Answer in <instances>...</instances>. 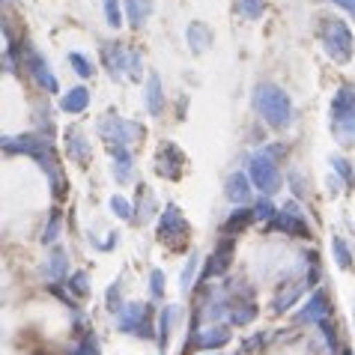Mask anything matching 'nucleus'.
<instances>
[{
    "label": "nucleus",
    "mask_w": 355,
    "mask_h": 355,
    "mask_svg": "<svg viewBox=\"0 0 355 355\" xmlns=\"http://www.w3.org/2000/svg\"><path fill=\"white\" fill-rule=\"evenodd\" d=\"M3 153L6 155H33V159L45 167V173H48V180H51V191L54 197H63L66 194V176H60V167H57V155L51 150V141L42 135H6L3 137Z\"/></svg>",
    "instance_id": "f257e3e1"
},
{
    "label": "nucleus",
    "mask_w": 355,
    "mask_h": 355,
    "mask_svg": "<svg viewBox=\"0 0 355 355\" xmlns=\"http://www.w3.org/2000/svg\"><path fill=\"white\" fill-rule=\"evenodd\" d=\"M254 107L272 129H287L293 123V102L290 96L275 84H260L254 90Z\"/></svg>",
    "instance_id": "f03ea898"
},
{
    "label": "nucleus",
    "mask_w": 355,
    "mask_h": 355,
    "mask_svg": "<svg viewBox=\"0 0 355 355\" xmlns=\"http://www.w3.org/2000/svg\"><path fill=\"white\" fill-rule=\"evenodd\" d=\"M331 135L343 146L355 144V87L343 84L331 98Z\"/></svg>",
    "instance_id": "7ed1b4c3"
},
{
    "label": "nucleus",
    "mask_w": 355,
    "mask_h": 355,
    "mask_svg": "<svg viewBox=\"0 0 355 355\" xmlns=\"http://www.w3.org/2000/svg\"><path fill=\"white\" fill-rule=\"evenodd\" d=\"M320 39H322L325 54H329L334 63H338V66H349L352 54H355V36H352L347 21H340V18H325L322 31H320Z\"/></svg>",
    "instance_id": "20e7f679"
},
{
    "label": "nucleus",
    "mask_w": 355,
    "mask_h": 355,
    "mask_svg": "<svg viewBox=\"0 0 355 355\" xmlns=\"http://www.w3.org/2000/svg\"><path fill=\"white\" fill-rule=\"evenodd\" d=\"M96 132L107 146H132L144 137V125L135 120H123L116 114H102L96 123Z\"/></svg>",
    "instance_id": "39448f33"
},
{
    "label": "nucleus",
    "mask_w": 355,
    "mask_h": 355,
    "mask_svg": "<svg viewBox=\"0 0 355 355\" xmlns=\"http://www.w3.org/2000/svg\"><path fill=\"white\" fill-rule=\"evenodd\" d=\"M105 66H107V72L114 78H120V81H125V78L137 81V78H141V54L129 45L114 42L111 48H105Z\"/></svg>",
    "instance_id": "423d86ee"
},
{
    "label": "nucleus",
    "mask_w": 355,
    "mask_h": 355,
    "mask_svg": "<svg viewBox=\"0 0 355 355\" xmlns=\"http://www.w3.org/2000/svg\"><path fill=\"white\" fill-rule=\"evenodd\" d=\"M116 322H120V331L135 334V338L150 340L153 338V308L144 302H125V308L116 313Z\"/></svg>",
    "instance_id": "0eeeda50"
},
{
    "label": "nucleus",
    "mask_w": 355,
    "mask_h": 355,
    "mask_svg": "<svg viewBox=\"0 0 355 355\" xmlns=\"http://www.w3.org/2000/svg\"><path fill=\"white\" fill-rule=\"evenodd\" d=\"M248 180L254 182V189H260L263 194H275L281 189V171L272 162L269 153H257L248 162Z\"/></svg>",
    "instance_id": "6e6552de"
},
{
    "label": "nucleus",
    "mask_w": 355,
    "mask_h": 355,
    "mask_svg": "<svg viewBox=\"0 0 355 355\" xmlns=\"http://www.w3.org/2000/svg\"><path fill=\"white\" fill-rule=\"evenodd\" d=\"M185 233H189V221H185V215L180 206H167L159 218V239L164 245H180L185 242Z\"/></svg>",
    "instance_id": "1a4fd4ad"
},
{
    "label": "nucleus",
    "mask_w": 355,
    "mask_h": 355,
    "mask_svg": "<svg viewBox=\"0 0 355 355\" xmlns=\"http://www.w3.org/2000/svg\"><path fill=\"white\" fill-rule=\"evenodd\" d=\"M185 167V153L176 144H162L159 153H155V173L164 176V180H180Z\"/></svg>",
    "instance_id": "9d476101"
},
{
    "label": "nucleus",
    "mask_w": 355,
    "mask_h": 355,
    "mask_svg": "<svg viewBox=\"0 0 355 355\" xmlns=\"http://www.w3.org/2000/svg\"><path fill=\"white\" fill-rule=\"evenodd\" d=\"M230 260H233V239L227 236V239H221L218 245H215V251H212V257L206 260L203 266V272H200V281H212V278H218V275H224L227 269H230Z\"/></svg>",
    "instance_id": "9b49d317"
},
{
    "label": "nucleus",
    "mask_w": 355,
    "mask_h": 355,
    "mask_svg": "<svg viewBox=\"0 0 355 355\" xmlns=\"http://www.w3.org/2000/svg\"><path fill=\"white\" fill-rule=\"evenodd\" d=\"M272 227H275V230H281V233H287V236H304V239L311 236V227H308V221H304L302 215H299L295 203H287V209L275 215Z\"/></svg>",
    "instance_id": "f8f14e48"
},
{
    "label": "nucleus",
    "mask_w": 355,
    "mask_h": 355,
    "mask_svg": "<svg viewBox=\"0 0 355 355\" xmlns=\"http://www.w3.org/2000/svg\"><path fill=\"white\" fill-rule=\"evenodd\" d=\"M325 317H329V295H325V290H317L308 299V304L293 317V322L295 325H311V322H325Z\"/></svg>",
    "instance_id": "ddd939ff"
},
{
    "label": "nucleus",
    "mask_w": 355,
    "mask_h": 355,
    "mask_svg": "<svg viewBox=\"0 0 355 355\" xmlns=\"http://www.w3.org/2000/svg\"><path fill=\"white\" fill-rule=\"evenodd\" d=\"M224 343H230V329L227 325H206V329H194L191 347L200 349H218Z\"/></svg>",
    "instance_id": "4468645a"
},
{
    "label": "nucleus",
    "mask_w": 355,
    "mask_h": 355,
    "mask_svg": "<svg viewBox=\"0 0 355 355\" xmlns=\"http://www.w3.org/2000/svg\"><path fill=\"white\" fill-rule=\"evenodd\" d=\"M66 153H69V159L78 164H90V144H87V137H81L78 129L66 135Z\"/></svg>",
    "instance_id": "2eb2a0df"
},
{
    "label": "nucleus",
    "mask_w": 355,
    "mask_h": 355,
    "mask_svg": "<svg viewBox=\"0 0 355 355\" xmlns=\"http://www.w3.org/2000/svg\"><path fill=\"white\" fill-rule=\"evenodd\" d=\"M90 105V90L87 87H72L63 98H60V111L63 114H81Z\"/></svg>",
    "instance_id": "dca6fc26"
},
{
    "label": "nucleus",
    "mask_w": 355,
    "mask_h": 355,
    "mask_svg": "<svg viewBox=\"0 0 355 355\" xmlns=\"http://www.w3.org/2000/svg\"><path fill=\"white\" fill-rule=\"evenodd\" d=\"M111 150V159H114V173H116V180L120 182H129L132 180V153H129V146H107Z\"/></svg>",
    "instance_id": "f3484780"
},
{
    "label": "nucleus",
    "mask_w": 355,
    "mask_h": 355,
    "mask_svg": "<svg viewBox=\"0 0 355 355\" xmlns=\"http://www.w3.org/2000/svg\"><path fill=\"white\" fill-rule=\"evenodd\" d=\"M185 36H189V45H191L194 54H203L206 48L212 45V31L203 21H191L189 31H185Z\"/></svg>",
    "instance_id": "a211bd4d"
},
{
    "label": "nucleus",
    "mask_w": 355,
    "mask_h": 355,
    "mask_svg": "<svg viewBox=\"0 0 355 355\" xmlns=\"http://www.w3.org/2000/svg\"><path fill=\"white\" fill-rule=\"evenodd\" d=\"M31 72H33V78L39 81V87H42V90L57 93V78L51 75V69H48V63L42 60V57L33 54V51H31Z\"/></svg>",
    "instance_id": "6ab92c4d"
},
{
    "label": "nucleus",
    "mask_w": 355,
    "mask_h": 355,
    "mask_svg": "<svg viewBox=\"0 0 355 355\" xmlns=\"http://www.w3.org/2000/svg\"><path fill=\"white\" fill-rule=\"evenodd\" d=\"M251 180L245 173H233L230 180H227V200H233V203H245L251 197Z\"/></svg>",
    "instance_id": "aec40b11"
},
{
    "label": "nucleus",
    "mask_w": 355,
    "mask_h": 355,
    "mask_svg": "<svg viewBox=\"0 0 355 355\" xmlns=\"http://www.w3.org/2000/svg\"><path fill=\"white\" fill-rule=\"evenodd\" d=\"M146 107H150V114L159 116L162 107H164V93H162V78L159 75H150L146 78Z\"/></svg>",
    "instance_id": "412c9836"
},
{
    "label": "nucleus",
    "mask_w": 355,
    "mask_h": 355,
    "mask_svg": "<svg viewBox=\"0 0 355 355\" xmlns=\"http://www.w3.org/2000/svg\"><path fill=\"white\" fill-rule=\"evenodd\" d=\"M153 12V0H125V15L132 27H144V21Z\"/></svg>",
    "instance_id": "4be33fe9"
},
{
    "label": "nucleus",
    "mask_w": 355,
    "mask_h": 355,
    "mask_svg": "<svg viewBox=\"0 0 355 355\" xmlns=\"http://www.w3.org/2000/svg\"><path fill=\"white\" fill-rule=\"evenodd\" d=\"M302 290H304V281H293V284H287V287H284V293L275 295L272 311H275V313H284V311H287L290 304H293V302L302 295Z\"/></svg>",
    "instance_id": "5701e85b"
},
{
    "label": "nucleus",
    "mask_w": 355,
    "mask_h": 355,
    "mask_svg": "<svg viewBox=\"0 0 355 355\" xmlns=\"http://www.w3.org/2000/svg\"><path fill=\"white\" fill-rule=\"evenodd\" d=\"M254 218H257V212H254V206H251V209H236V212L230 215V218L224 221V233H227V236L242 233L245 227H248Z\"/></svg>",
    "instance_id": "b1692460"
},
{
    "label": "nucleus",
    "mask_w": 355,
    "mask_h": 355,
    "mask_svg": "<svg viewBox=\"0 0 355 355\" xmlns=\"http://www.w3.org/2000/svg\"><path fill=\"white\" fill-rule=\"evenodd\" d=\"M48 278L51 281H63L66 278V272H69V257H66V251H54L51 254V260H48Z\"/></svg>",
    "instance_id": "393cba45"
},
{
    "label": "nucleus",
    "mask_w": 355,
    "mask_h": 355,
    "mask_svg": "<svg viewBox=\"0 0 355 355\" xmlns=\"http://www.w3.org/2000/svg\"><path fill=\"white\" fill-rule=\"evenodd\" d=\"M173 308H171V304H167V308H162V313H159V349L164 352L167 349V340H171V325H173Z\"/></svg>",
    "instance_id": "a878e982"
},
{
    "label": "nucleus",
    "mask_w": 355,
    "mask_h": 355,
    "mask_svg": "<svg viewBox=\"0 0 355 355\" xmlns=\"http://www.w3.org/2000/svg\"><path fill=\"white\" fill-rule=\"evenodd\" d=\"M331 248H334V260H338L340 269H349L352 266V251H349V245L340 239V236H334L331 239Z\"/></svg>",
    "instance_id": "bb28decb"
},
{
    "label": "nucleus",
    "mask_w": 355,
    "mask_h": 355,
    "mask_svg": "<svg viewBox=\"0 0 355 355\" xmlns=\"http://www.w3.org/2000/svg\"><path fill=\"white\" fill-rule=\"evenodd\" d=\"M236 6H239V12H242L245 18H251V21L266 12V0H239Z\"/></svg>",
    "instance_id": "cd10ccee"
},
{
    "label": "nucleus",
    "mask_w": 355,
    "mask_h": 355,
    "mask_svg": "<svg viewBox=\"0 0 355 355\" xmlns=\"http://www.w3.org/2000/svg\"><path fill=\"white\" fill-rule=\"evenodd\" d=\"M331 167H334V171H338V176H340V180H343V182H347L349 189H352V185H355V173H352V164H349L347 159H340V155H334V159H331Z\"/></svg>",
    "instance_id": "c85d7f7f"
},
{
    "label": "nucleus",
    "mask_w": 355,
    "mask_h": 355,
    "mask_svg": "<svg viewBox=\"0 0 355 355\" xmlns=\"http://www.w3.org/2000/svg\"><path fill=\"white\" fill-rule=\"evenodd\" d=\"M111 209H114L116 218H123V221H132L135 218V215H132V203L125 200V197H120V194L111 197Z\"/></svg>",
    "instance_id": "c756f323"
},
{
    "label": "nucleus",
    "mask_w": 355,
    "mask_h": 355,
    "mask_svg": "<svg viewBox=\"0 0 355 355\" xmlns=\"http://www.w3.org/2000/svg\"><path fill=\"white\" fill-rule=\"evenodd\" d=\"M69 63H72V69H75V72L81 75V78H90V75L96 72V69H93V63L87 60L84 54H78V51H72V54H69Z\"/></svg>",
    "instance_id": "7c9ffc66"
},
{
    "label": "nucleus",
    "mask_w": 355,
    "mask_h": 355,
    "mask_svg": "<svg viewBox=\"0 0 355 355\" xmlns=\"http://www.w3.org/2000/svg\"><path fill=\"white\" fill-rule=\"evenodd\" d=\"M105 18H107V24L114 27H120L123 24V12H120V0H105Z\"/></svg>",
    "instance_id": "2f4dec72"
},
{
    "label": "nucleus",
    "mask_w": 355,
    "mask_h": 355,
    "mask_svg": "<svg viewBox=\"0 0 355 355\" xmlns=\"http://www.w3.org/2000/svg\"><path fill=\"white\" fill-rule=\"evenodd\" d=\"M69 287H72L75 295H87V293H90V278H87V272H75L72 281H69Z\"/></svg>",
    "instance_id": "473e14b6"
},
{
    "label": "nucleus",
    "mask_w": 355,
    "mask_h": 355,
    "mask_svg": "<svg viewBox=\"0 0 355 355\" xmlns=\"http://www.w3.org/2000/svg\"><path fill=\"white\" fill-rule=\"evenodd\" d=\"M75 355H102V349H98V340H96V334H87V338L78 343V349Z\"/></svg>",
    "instance_id": "72a5a7b5"
},
{
    "label": "nucleus",
    "mask_w": 355,
    "mask_h": 355,
    "mask_svg": "<svg viewBox=\"0 0 355 355\" xmlns=\"http://www.w3.org/2000/svg\"><path fill=\"white\" fill-rule=\"evenodd\" d=\"M120 293H123V287H120V284H114V287H111V290H107V295H105V299H107V311L120 313V311L125 308V304L120 302Z\"/></svg>",
    "instance_id": "f704fd0d"
},
{
    "label": "nucleus",
    "mask_w": 355,
    "mask_h": 355,
    "mask_svg": "<svg viewBox=\"0 0 355 355\" xmlns=\"http://www.w3.org/2000/svg\"><path fill=\"white\" fill-rule=\"evenodd\" d=\"M150 290H153V295H164V272L162 269H153V275H150Z\"/></svg>",
    "instance_id": "c9c22d12"
},
{
    "label": "nucleus",
    "mask_w": 355,
    "mask_h": 355,
    "mask_svg": "<svg viewBox=\"0 0 355 355\" xmlns=\"http://www.w3.org/2000/svg\"><path fill=\"white\" fill-rule=\"evenodd\" d=\"M320 331H322L325 343H329V349L338 352V334H334V325H331V322H320Z\"/></svg>",
    "instance_id": "e433bc0d"
},
{
    "label": "nucleus",
    "mask_w": 355,
    "mask_h": 355,
    "mask_svg": "<svg viewBox=\"0 0 355 355\" xmlns=\"http://www.w3.org/2000/svg\"><path fill=\"white\" fill-rule=\"evenodd\" d=\"M254 212H257V218H263V221H272L275 215H278V212H275V206H272L269 200H260V203H254Z\"/></svg>",
    "instance_id": "4c0bfd02"
},
{
    "label": "nucleus",
    "mask_w": 355,
    "mask_h": 355,
    "mask_svg": "<svg viewBox=\"0 0 355 355\" xmlns=\"http://www.w3.org/2000/svg\"><path fill=\"white\" fill-rule=\"evenodd\" d=\"M194 269H197V257H189V263H185V269H182V281H180V287H182V290H189V287H191Z\"/></svg>",
    "instance_id": "58836bf2"
},
{
    "label": "nucleus",
    "mask_w": 355,
    "mask_h": 355,
    "mask_svg": "<svg viewBox=\"0 0 355 355\" xmlns=\"http://www.w3.org/2000/svg\"><path fill=\"white\" fill-rule=\"evenodd\" d=\"M57 233H60V215H54L51 221H48V230H45V242H54Z\"/></svg>",
    "instance_id": "ea45409f"
},
{
    "label": "nucleus",
    "mask_w": 355,
    "mask_h": 355,
    "mask_svg": "<svg viewBox=\"0 0 355 355\" xmlns=\"http://www.w3.org/2000/svg\"><path fill=\"white\" fill-rule=\"evenodd\" d=\"M331 3H334V6H340L343 12H349V15L355 18V0H331Z\"/></svg>",
    "instance_id": "a19ab883"
},
{
    "label": "nucleus",
    "mask_w": 355,
    "mask_h": 355,
    "mask_svg": "<svg viewBox=\"0 0 355 355\" xmlns=\"http://www.w3.org/2000/svg\"><path fill=\"white\" fill-rule=\"evenodd\" d=\"M347 355H355V352H352V349H347Z\"/></svg>",
    "instance_id": "79ce46f5"
},
{
    "label": "nucleus",
    "mask_w": 355,
    "mask_h": 355,
    "mask_svg": "<svg viewBox=\"0 0 355 355\" xmlns=\"http://www.w3.org/2000/svg\"><path fill=\"white\" fill-rule=\"evenodd\" d=\"M209 355H218V352H209Z\"/></svg>",
    "instance_id": "37998d69"
}]
</instances>
